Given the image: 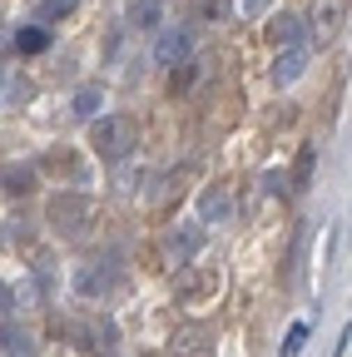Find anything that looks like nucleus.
Wrapping results in <instances>:
<instances>
[{
	"label": "nucleus",
	"mask_w": 352,
	"mask_h": 357,
	"mask_svg": "<svg viewBox=\"0 0 352 357\" xmlns=\"http://www.w3.org/2000/svg\"><path fill=\"white\" fill-rule=\"evenodd\" d=\"M135 144H139V124L129 119V114H105V119L95 124V134H90V149H95L105 164L129 159V154H135Z\"/></svg>",
	"instance_id": "nucleus-1"
},
{
	"label": "nucleus",
	"mask_w": 352,
	"mask_h": 357,
	"mask_svg": "<svg viewBox=\"0 0 352 357\" xmlns=\"http://www.w3.org/2000/svg\"><path fill=\"white\" fill-rule=\"evenodd\" d=\"M95 213H100V204L84 199V194H55L50 208H45L50 229L65 234V238H84V234H90V223H95Z\"/></svg>",
	"instance_id": "nucleus-2"
},
{
	"label": "nucleus",
	"mask_w": 352,
	"mask_h": 357,
	"mask_svg": "<svg viewBox=\"0 0 352 357\" xmlns=\"http://www.w3.org/2000/svg\"><path fill=\"white\" fill-rule=\"evenodd\" d=\"M199 248H204V223H199V218H184V223H174V229L164 234V253H169V263H189Z\"/></svg>",
	"instance_id": "nucleus-3"
},
{
	"label": "nucleus",
	"mask_w": 352,
	"mask_h": 357,
	"mask_svg": "<svg viewBox=\"0 0 352 357\" xmlns=\"http://www.w3.org/2000/svg\"><path fill=\"white\" fill-rule=\"evenodd\" d=\"M189 50H194V30H189V25H169V30L159 35V45H154V60H159V65H184Z\"/></svg>",
	"instance_id": "nucleus-4"
},
{
	"label": "nucleus",
	"mask_w": 352,
	"mask_h": 357,
	"mask_svg": "<svg viewBox=\"0 0 352 357\" xmlns=\"http://www.w3.org/2000/svg\"><path fill=\"white\" fill-rule=\"evenodd\" d=\"M218 283H224V273H218V268H194V273H184L179 278V303H208L213 293H218Z\"/></svg>",
	"instance_id": "nucleus-5"
},
{
	"label": "nucleus",
	"mask_w": 352,
	"mask_h": 357,
	"mask_svg": "<svg viewBox=\"0 0 352 357\" xmlns=\"http://www.w3.org/2000/svg\"><path fill=\"white\" fill-rule=\"evenodd\" d=\"M347 25V0H323V6L313 10V40L318 45H332Z\"/></svg>",
	"instance_id": "nucleus-6"
},
{
	"label": "nucleus",
	"mask_w": 352,
	"mask_h": 357,
	"mask_svg": "<svg viewBox=\"0 0 352 357\" xmlns=\"http://www.w3.org/2000/svg\"><path fill=\"white\" fill-rule=\"evenodd\" d=\"M229 213H234L229 189H224V184H208V189H204V204H199V223H224Z\"/></svg>",
	"instance_id": "nucleus-7"
},
{
	"label": "nucleus",
	"mask_w": 352,
	"mask_h": 357,
	"mask_svg": "<svg viewBox=\"0 0 352 357\" xmlns=\"http://www.w3.org/2000/svg\"><path fill=\"white\" fill-rule=\"evenodd\" d=\"M303 70H307V50H303V45H283V55L273 65V84H293Z\"/></svg>",
	"instance_id": "nucleus-8"
},
{
	"label": "nucleus",
	"mask_w": 352,
	"mask_h": 357,
	"mask_svg": "<svg viewBox=\"0 0 352 357\" xmlns=\"http://www.w3.org/2000/svg\"><path fill=\"white\" fill-rule=\"evenodd\" d=\"M109 283H114V273L100 268V263H90V268H79V273H75V293H84V298H100Z\"/></svg>",
	"instance_id": "nucleus-9"
},
{
	"label": "nucleus",
	"mask_w": 352,
	"mask_h": 357,
	"mask_svg": "<svg viewBox=\"0 0 352 357\" xmlns=\"http://www.w3.org/2000/svg\"><path fill=\"white\" fill-rule=\"evenodd\" d=\"M229 10H234V0H194V6H189L194 25H224Z\"/></svg>",
	"instance_id": "nucleus-10"
},
{
	"label": "nucleus",
	"mask_w": 352,
	"mask_h": 357,
	"mask_svg": "<svg viewBox=\"0 0 352 357\" xmlns=\"http://www.w3.org/2000/svg\"><path fill=\"white\" fill-rule=\"evenodd\" d=\"M0 189L6 194H30L35 189V164H10L6 174H0Z\"/></svg>",
	"instance_id": "nucleus-11"
},
{
	"label": "nucleus",
	"mask_w": 352,
	"mask_h": 357,
	"mask_svg": "<svg viewBox=\"0 0 352 357\" xmlns=\"http://www.w3.org/2000/svg\"><path fill=\"white\" fill-rule=\"evenodd\" d=\"M268 40L273 45H298L303 40V20L298 15H273L268 20Z\"/></svg>",
	"instance_id": "nucleus-12"
},
{
	"label": "nucleus",
	"mask_w": 352,
	"mask_h": 357,
	"mask_svg": "<svg viewBox=\"0 0 352 357\" xmlns=\"http://www.w3.org/2000/svg\"><path fill=\"white\" fill-rule=\"evenodd\" d=\"M100 105H105V89H100V84H79V89H75V114H79V119H95Z\"/></svg>",
	"instance_id": "nucleus-13"
},
{
	"label": "nucleus",
	"mask_w": 352,
	"mask_h": 357,
	"mask_svg": "<svg viewBox=\"0 0 352 357\" xmlns=\"http://www.w3.org/2000/svg\"><path fill=\"white\" fill-rule=\"evenodd\" d=\"M169 357H208V342H204V333H179L169 342Z\"/></svg>",
	"instance_id": "nucleus-14"
},
{
	"label": "nucleus",
	"mask_w": 352,
	"mask_h": 357,
	"mask_svg": "<svg viewBox=\"0 0 352 357\" xmlns=\"http://www.w3.org/2000/svg\"><path fill=\"white\" fill-rule=\"evenodd\" d=\"M6 352H10V357H35V337H30L20 323H6Z\"/></svg>",
	"instance_id": "nucleus-15"
},
{
	"label": "nucleus",
	"mask_w": 352,
	"mask_h": 357,
	"mask_svg": "<svg viewBox=\"0 0 352 357\" xmlns=\"http://www.w3.org/2000/svg\"><path fill=\"white\" fill-rule=\"evenodd\" d=\"M45 45H50L45 25H25V30L15 35V50H20V55H40V50H45Z\"/></svg>",
	"instance_id": "nucleus-16"
},
{
	"label": "nucleus",
	"mask_w": 352,
	"mask_h": 357,
	"mask_svg": "<svg viewBox=\"0 0 352 357\" xmlns=\"http://www.w3.org/2000/svg\"><path fill=\"white\" fill-rule=\"evenodd\" d=\"M129 25H135V30H154L159 25V0H135V6H129Z\"/></svg>",
	"instance_id": "nucleus-17"
},
{
	"label": "nucleus",
	"mask_w": 352,
	"mask_h": 357,
	"mask_svg": "<svg viewBox=\"0 0 352 357\" xmlns=\"http://www.w3.org/2000/svg\"><path fill=\"white\" fill-rule=\"evenodd\" d=\"M75 6H79V0H45V6L35 10V25H50V20H65V15H75Z\"/></svg>",
	"instance_id": "nucleus-18"
},
{
	"label": "nucleus",
	"mask_w": 352,
	"mask_h": 357,
	"mask_svg": "<svg viewBox=\"0 0 352 357\" xmlns=\"http://www.w3.org/2000/svg\"><path fill=\"white\" fill-rule=\"evenodd\" d=\"M303 342H307V323H293V328H288V342H283V357H298Z\"/></svg>",
	"instance_id": "nucleus-19"
},
{
	"label": "nucleus",
	"mask_w": 352,
	"mask_h": 357,
	"mask_svg": "<svg viewBox=\"0 0 352 357\" xmlns=\"http://www.w3.org/2000/svg\"><path fill=\"white\" fill-rule=\"evenodd\" d=\"M139 184H144V174H139V169H124V174H119V184H114V189H119V194H135Z\"/></svg>",
	"instance_id": "nucleus-20"
},
{
	"label": "nucleus",
	"mask_w": 352,
	"mask_h": 357,
	"mask_svg": "<svg viewBox=\"0 0 352 357\" xmlns=\"http://www.w3.org/2000/svg\"><path fill=\"white\" fill-rule=\"evenodd\" d=\"M307 174H313V149H303L298 159V189H307Z\"/></svg>",
	"instance_id": "nucleus-21"
},
{
	"label": "nucleus",
	"mask_w": 352,
	"mask_h": 357,
	"mask_svg": "<svg viewBox=\"0 0 352 357\" xmlns=\"http://www.w3.org/2000/svg\"><path fill=\"white\" fill-rule=\"evenodd\" d=\"M263 194H283V174H278V169L263 174Z\"/></svg>",
	"instance_id": "nucleus-22"
},
{
	"label": "nucleus",
	"mask_w": 352,
	"mask_h": 357,
	"mask_svg": "<svg viewBox=\"0 0 352 357\" xmlns=\"http://www.w3.org/2000/svg\"><path fill=\"white\" fill-rule=\"evenodd\" d=\"M10 307H15V288H10V283H0V318H6Z\"/></svg>",
	"instance_id": "nucleus-23"
},
{
	"label": "nucleus",
	"mask_w": 352,
	"mask_h": 357,
	"mask_svg": "<svg viewBox=\"0 0 352 357\" xmlns=\"http://www.w3.org/2000/svg\"><path fill=\"white\" fill-rule=\"evenodd\" d=\"M268 6H273V0H243V15H253V20H258L263 10H268Z\"/></svg>",
	"instance_id": "nucleus-24"
},
{
	"label": "nucleus",
	"mask_w": 352,
	"mask_h": 357,
	"mask_svg": "<svg viewBox=\"0 0 352 357\" xmlns=\"http://www.w3.org/2000/svg\"><path fill=\"white\" fill-rule=\"evenodd\" d=\"M0 50H6V30H0Z\"/></svg>",
	"instance_id": "nucleus-25"
}]
</instances>
